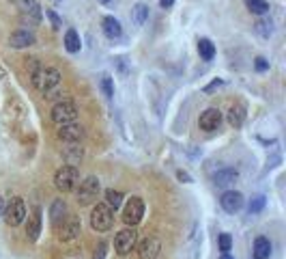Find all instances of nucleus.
Wrapping results in <instances>:
<instances>
[{"instance_id":"obj_1","label":"nucleus","mask_w":286,"mask_h":259,"mask_svg":"<svg viewBox=\"0 0 286 259\" xmlns=\"http://www.w3.org/2000/svg\"><path fill=\"white\" fill-rule=\"evenodd\" d=\"M30 82L37 91L52 93V89H56L60 84V72L56 67H39L37 72L30 74Z\"/></svg>"},{"instance_id":"obj_2","label":"nucleus","mask_w":286,"mask_h":259,"mask_svg":"<svg viewBox=\"0 0 286 259\" xmlns=\"http://www.w3.org/2000/svg\"><path fill=\"white\" fill-rule=\"evenodd\" d=\"M78 119V106L71 99H60L52 108V121L56 126H67V123H75Z\"/></svg>"},{"instance_id":"obj_3","label":"nucleus","mask_w":286,"mask_h":259,"mask_svg":"<svg viewBox=\"0 0 286 259\" xmlns=\"http://www.w3.org/2000/svg\"><path fill=\"white\" fill-rule=\"evenodd\" d=\"M78 182H80V173H78V168L75 166H67V164H63V166L54 173V186H56L60 192L75 190Z\"/></svg>"},{"instance_id":"obj_4","label":"nucleus","mask_w":286,"mask_h":259,"mask_svg":"<svg viewBox=\"0 0 286 259\" xmlns=\"http://www.w3.org/2000/svg\"><path fill=\"white\" fill-rule=\"evenodd\" d=\"M112 221H114V214L105 203H97L93 207V212H90V225H93L95 231H108L112 227Z\"/></svg>"},{"instance_id":"obj_5","label":"nucleus","mask_w":286,"mask_h":259,"mask_svg":"<svg viewBox=\"0 0 286 259\" xmlns=\"http://www.w3.org/2000/svg\"><path fill=\"white\" fill-rule=\"evenodd\" d=\"M4 221H7L9 227H17L24 222V218H26V205H24V199L22 197H15L9 201V205L4 207Z\"/></svg>"},{"instance_id":"obj_6","label":"nucleus","mask_w":286,"mask_h":259,"mask_svg":"<svg viewBox=\"0 0 286 259\" xmlns=\"http://www.w3.org/2000/svg\"><path fill=\"white\" fill-rule=\"evenodd\" d=\"M78 184H80L78 186V203L80 205H90L99 194V179L95 175H90Z\"/></svg>"},{"instance_id":"obj_7","label":"nucleus","mask_w":286,"mask_h":259,"mask_svg":"<svg viewBox=\"0 0 286 259\" xmlns=\"http://www.w3.org/2000/svg\"><path fill=\"white\" fill-rule=\"evenodd\" d=\"M144 216V203L140 197H132L127 203H125V210H123V222L125 225H132L135 227Z\"/></svg>"},{"instance_id":"obj_8","label":"nucleus","mask_w":286,"mask_h":259,"mask_svg":"<svg viewBox=\"0 0 286 259\" xmlns=\"http://www.w3.org/2000/svg\"><path fill=\"white\" fill-rule=\"evenodd\" d=\"M135 238H138V233H135L134 227L118 231L117 238H114V251H117L118 255H127V253H132V248L135 246Z\"/></svg>"},{"instance_id":"obj_9","label":"nucleus","mask_w":286,"mask_h":259,"mask_svg":"<svg viewBox=\"0 0 286 259\" xmlns=\"http://www.w3.org/2000/svg\"><path fill=\"white\" fill-rule=\"evenodd\" d=\"M80 229H82V225H80V218L67 216L63 221V225L58 227V240H63V242L75 240V238L80 236Z\"/></svg>"},{"instance_id":"obj_10","label":"nucleus","mask_w":286,"mask_h":259,"mask_svg":"<svg viewBox=\"0 0 286 259\" xmlns=\"http://www.w3.org/2000/svg\"><path fill=\"white\" fill-rule=\"evenodd\" d=\"M159 251H162V242H159L157 238H153V236L144 238V240L138 244V255H140V259H157Z\"/></svg>"},{"instance_id":"obj_11","label":"nucleus","mask_w":286,"mask_h":259,"mask_svg":"<svg viewBox=\"0 0 286 259\" xmlns=\"http://www.w3.org/2000/svg\"><path fill=\"white\" fill-rule=\"evenodd\" d=\"M219 123H222V112H219L218 108H207V111L200 114V119H198V126L202 128L204 132H213V130H218Z\"/></svg>"},{"instance_id":"obj_12","label":"nucleus","mask_w":286,"mask_h":259,"mask_svg":"<svg viewBox=\"0 0 286 259\" xmlns=\"http://www.w3.org/2000/svg\"><path fill=\"white\" fill-rule=\"evenodd\" d=\"M219 205L224 207L228 214H235L243 207V194L237 192V190H226L219 199Z\"/></svg>"},{"instance_id":"obj_13","label":"nucleus","mask_w":286,"mask_h":259,"mask_svg":"<svg viewBox=\"0 0 286 259\" xmlns=\"http://www.w3.org/2000/svg\"><path fill=\"white\" fill-rule=\"evenodd\" d=\"M84 136V128L80 123H67V126H60L58 130V138L65 143H78Z\"/></svg>"},{"instance_id":"obj_14","label":"nucleus","mask_w":286,"mask_h":259,"mask_svg":"<svg viewBox=\"0 0 286 259\" xmlns=\"http://www.w3.org/2000/svg\"><path fill=\"white\" fill-rule=\"evenodd\" d=\"M34 43V33L33 31H26V28H19V31L11 33V37H9V46L11 48H28Z\"/></svg>"},{"instance_id":"obj_15","label":"nucleus","mask_w":286,"mask_h":259,"mask_svg":"<svg viewBox=\"0 0 286 259\" xmlns=\"http://www.w3.org/2000/svg\"><path fill=\"white\" fill-rule=\"evenodd\" d=\"M19 9H22L24 18H28L33 24H39V19H41V4L37 2V0H17Z\"/></svg>"},{"instance_id":"obj_16","label":"nucleus","mask_w":286,"mask_h":259,"mask_svg":"<svg viewBox=\"0 0 286 259\" xmlns=\"http://www.w3.org/2000/svg\"><path fill=\"white\" fill-rule=\"evenodd\" d=\"M237 179H239V173L235 171V168H219L213 175V184L219 188H228L230 184H235Z\"/></svg>"},{"instance_id":"obj_17","label":"nucleus","mask_w":286,"mask_h":259,"mask_svg":"<svg viewBox=\"0 0 286 259\" xmlns=\"http://www.w3.org/2000/svg\"><path fill=\"white\" fill-rule=\"evenodd\" d=\"M26 233H28V238H30L33 242L39 238V233H41V207H34L33 214H30Z\"/></svg>"},{"instance_id":"obj_18","label":"nucleus","mask_w":286,"mask_h":259,"mask_svg":"<svg viewBox=\"0 0 286 259\" xmlns=\"http://www.w3.org/2000/svg\"><path fill=\"white\" fill-rule=\"evenodd\" d=\"M65 218H67V203H65L63 199H54V203L50 205V221H52L54 225H58Z\"/></svg>"},{"instance_id":"obj_19","label":"nucleus","mask_w":286,"mask_h":259,"mask_svg":"<svg viewBox=\"0 0 286 259\" xmlns=\"http://www.w3.org/2000/svg\"><path fill=\"white\" fill-rule=\"evenodd\" d=\"M101 26H103V33L108 35L110 39H118L120 35H123V26H120V22H118L117 18H112V16L103 18Z\"/></svg>"},{"instance_id":"obj_20","label":"nucleus","mask_w":286,"mask_h":259,"mask_svg":"<svg viewBox=\"0 0 286 259\" xmlns=\"http://www.w3.org/2000/svg\"><path fill=\"white\" fill-rule=\"evenodd\" d=\"M252 255L254 259H269L271 255V242L267 240V238H256L254 240V248H252Z\"/></svg>"},{"instance_id":"obj_21","label":"nucleus","mask_w":286,"mask_h":259,"mask_svg":"<svg viewBox=\"0 0 286 259\" xmlns=\"http://www.w3.org/2000/svg\"><path fill=\"white\" fill-rule=\"evenodd\" d=\"M245 121V108L241 106V104H235V106H230L228 111V123L233 128H241Z\"/></svg>"},{"instance_id":"obj_22","label":"nucleus","mask_w":286,"mask_h":259,"mask_svg":"<svg viewBox=\"0 0 286 259\" xmlns=\"http://www.w3.org/2000/svg\"><path fill=\"white\" fill-rule=\"evenodd\" d=\"M65 48H67V52H80V48H82V41H80V35L73 31V28H69L67 33H65Z\"/></svg>"},{"instance_id":"obj_23","label":"nucleus","mask_w":286,"mask_h":259,"mask_svg":"<svg viewBox=\"0 0 286 259\" xmlns=\"http://www.w3.org/2000/svg\"><path fill=\"white\" fill-rule=\"evenodd\" d=\"M82 156H84L82 147H67V149H65V153H63L67 166H75V168H78V164H80V160H82Z\"/></svg>"},{"instance_id":"obj_24","label":"nucleus","mask_w":286,"mask_h":259,"mask_svg":"<svg viewBox=\"0 0 286 259\" xmlns=\"http://www.w3.org/2000/svg\"><path fill=\"white\" fill-rule=\"evenodd\" d=\"M132 19H134L135 26H142V24L149 19V7H147V4H144V2L135 4V7L132 9Z\"/></svg>"},{"instance_id":"obj_25","label":"nucleus","mask_w":286,"mask_h":259,"mask_svg":"<svg viewBox=\"0 0 286 259\" xmlns=\"http://www.w3.org/2000/svg\"><path fill=\"white\" fill-rule=\"evenodd\" d=\"M105 205L110 207L112 212H117L120 205H123V192H118V190H105Z\"/></svg>"},{"instance_id":"obj_26","label":"nucleus","mask_w":286,"mask_h":259,"mask_svg":"<svg viewBox=\"0 0 286 259\" xmlns=\"http://www.w3.org/2000/svg\"><path fill=\"white\" fill-rule=\"evenodd\" d=\"M198 52H200V56H202V61H213L215 46L209 41V39H200L198 41Z\"/></svg>"},{"instance_id":"obj_27","label":"nucleus","mask_w":286,"mask_h":259,"mask_svg":"<svg viewBox=\"0 0 286 259\" xmlns=\"http://www.w3.org/2000/svg\"><path fill=\"white\" fill-rule=\"evenodd\" d=\"M245 7L250 9L256 16H265L269 11V2L267 0H245Z\"/></svg>"},{"instance_id":"obj_28","label":"nucleus","mask_w":286,"mask_h":259,"mask_svg":"<svg viewBox=\"0 0 286 259\" xmlns=\"http://www.w3.org/2000/svg\"><path fill=\"white\" fill-rule=\"evenodd\" d=\"M254 31L260 35V37H269L271 33H273V22L271 19H258V22L254 24Z\"/></svg>"},{"instance_id":"obj_29","label":"nucleus","mask_w":286,"mask_h":259,"mask_svg":"<svg viewBox=\"0 0 286 259\" xmlns=\"http://www.w3.org/2000/svg\"><path fill=\"white\" fill-rule=\"evenodd\" d=\"M265 203H267V199H265L263 194H256V197L250 199V203H248V212H250V214H258V212H263Z\"/></svg>"},{"instance_id":"obj_30","label":"nucleus","mask_w":286,"mask_h":259,"mask_svg":"<svg viewBox=\"0 0 286 259\" xmlns=\"http://www.w3.org/2000/svg\"><path fill=\"white\" fill-rule=\"evenodd\" d=\"M101 91H103V95L108 97V99L114 97V84H112V78H110V76H103L101 78Z\"/></svg>"},{"instance_id":"obj_31","label":"nucleus","mask_w":286,"mask_h":259,"mask_svg":"<svg viewBox=\"0 0 286 259\" xmlns=\"http://www.w3.org/2000/svg\"><path fill=\"white\" fill-rule=\"evenodd\" d=\"M218 244H219V251H222V255H224V253H228L230 246H233V238H230L228 233H219Z\"/></svg>"},{"instance_id":"obj_32","label":"nucleus","mask_w":286,"mask_h":259,"mask_svg":"<svg viewBox=\"0 0 286 259\" xmlns=\"http://www.w3.org/2000/svg\"><path fill=\"white\" fill-rule=\"evenodd\" d=\"M45 18L52 22V26L54 28H63V19L58 18V13L54 11V9H45Z\"/></svg>"},{"instance_id":"obj_33","label":"nucleus","mask_w":286,"mask_h":259,"mask_svg":"<svg viewBox=\"0 0 286 259\" xmlns=\"http://www.w3.org/2000/svg\"><path fill=\"white\" fill-rule=\"evenodd\" d=\"M254 67H256V72H267V69H269V61H267V58H263V56H256L254 58Z\"/></svg>"},{"instance_id":"obj_34","label":"nucleus","mask_w":286,"mask_h":259,"mask_svg":"<svg viewBox=\"0 0 286 259\" xmlns=\"http://www.w3.org/2000/svg\"><path fill=\"white\" fill-rule=\"evenodd\" d=\"M105 248H108V244H105L103 240L97 244V248H95V255L93 259H105Z\"/></svg>"},{"instance_id":"obj_35","label":"nucleus","mask_w":286,"mask_h":259,"mask_svg":"<svg viewBox=\"0 0 286 259\" xmlns=\"http://www.w3.org/2000/svg\"><path fill=\"white\" fill-rule=\"evenodd\" d=\"M218 87H222V80H219V78H218V80H213V82H211L209 87H204V93H211V91H215V89H218Z\"/></svg>"},{"instance_id":"obj_36","label":"nucleus","mask_w":286,"mask_h":259,"mask_svg":"<svg viewBox=\"0 0 286 259\" xmlns=\"http://www.w3.org/2000/svg\"><path fill=\"white\" fill-rule=\"evenodd\" d=\"M177 177L181 179V182H185V184H189V182H192V177H189L185 171H179V173H177Z\"/></svg>"},{"instance_id":"obj_37","label":"nucleus","mask_w":286,"mask_h":259,"mask_svg":"<svg viewBox=\"0 0 286 259\" xmlns=\"http://www.w3.org/2000/svg\"><path fill=\"white\" fill-rule=\"evenodd\" d=\"M159 4H162V9H170L174 4V0H159Z\"/></svg>"},{"instance_id":"obj_38","label":"nucleus","mask_w":286,"mask_h":259,"mask_svg":"<svg viewBox=\"0 0 286 259\" xmlns=\"http://www.w3.org/2000/svg\"><path fill=\"white\" fill-rule=\"evenodd\" d=\"M4 207H7V203H4V199L0 197V216H2V214H4Z\"/></svg>"},{"instance_id":"obj_39","label":"nucleus","mask_w":286,"mask_h":259,"mask_svg":"<svg viewBox=\"0 0 286 259\" xmlns=\"http://www.w3.org/2000/svg\"><path fill=\"white\" fill-rule=\"evenodd\" d=\"M219 259H235V257H230V255H228V253H224V255H222V257H219Z\"/></svg>"},{"instance_id":"obj_40","label":"nucleus","mask_w":286,"mask_h":259,"mask_svg":"<svg viewBox=\"0 0 286 259\" xmlns=\"http://www.w3.org/2000/svg\"><path fill=\"white\" fill-rule=\"evenodd\" d=\"M99 2H101V4H108V2H110V0H99Z\"/></svg>"}]
</instances>
